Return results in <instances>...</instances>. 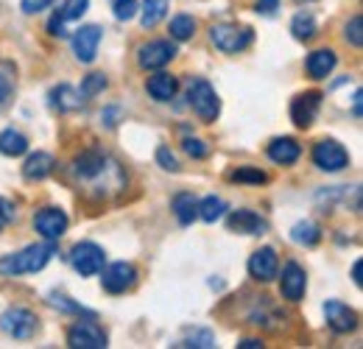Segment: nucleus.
I'll return each mask as SVG.
<instances>
[{"mask_svg":"<svg viewBox=\"0 0 363 349\" xmlns=\"http://www.w3.org/2000/svg\"><path fill=\"white\" fill-rule=\"evenodd\" d=\"M53 255H56L53 240H48V243H31V246H26V249L17 252V255H6V257L0 260V274H6V277L37 274V271L45 268L48 260H50Z\"/></svg>","mask_w":363,"mask_h":349,"instance_id":"1","label":"nucleus"},{"mask_svg":"<svg viewBox=\"0 0 363 349\" xmlns=\"http://www.w3.org/2000/svg\"><path fill=\"white\" fill-rule=\"evenodd\" d=\"M187 101H190V109L201 118V121H216L218 118V112H221V101H218V95H216V89L213 84L207 82V79H196L190 89H187Z\"/></svg>","mask_w":363,"mask_h":349,"instance_id":"2","label":"nucleus"},{"mask_svg":"<svg viewBox=\"0 0 363 349\" xmlns=\"http://www.w3.org/2000/svg\"><path fill=\"white\" fill-rule=\"evenodd\" d=\"M37 316L28 310V307H11V310H6L3 316H0V330L6 333V336H11V338H17V341H26V338H31L34 333H37Z\"/></svg>","mask_w":363,"mask_h":349,"instance_id":"3","label":"nucleus"},{"mask_svg":"<svg viewBox=\"0 0 363 349\" xmlns=\"http://www.w3.org/2000/svg\"><path fill=\"white\" fill-rule=\"evenodd\" d=\"M210 40L218 50L224 53H240L252 45V28L246 26H232V23H224V26H213L210 31Z\"/></svg>","mask_w":363,"mask_h":349,"instance_id":"4","label":"nucleus"},{"mask_svg":"<svg viewBox=\"0 0 363 349\" xmlns=\"http://www.w3.org/2000/svg\"><path fill=\"white\" fill-rule=\"evenodd\" d=\"M313 162L327 174H338V171H344L350 165V154L335 140H318L316 148H313Z\"/></svg>","mask_w":363,"mask_h":349,"instance_id":"5","label":"nucleus"},{"mask_svg":"<svg viewBox=\"0 0 363 349\" xmlns=\"http://www.w3.org/2000/svg\"><path fill=\"white\" fill-rule=\"evenodd\" d=\"M70 262H73V268L82 274V277H95V274H101V268H104V262H106V255H104V249L98 246V243H79V246H73V252H70Z\"/></svg>","mask_w":363,"mask_h":349,"instance_id":"6","label":"nucleus"},{"mask_svg":"<svg viewBox=\"0 0 363 349\" xmlns=\"http://www.w3.org/2000/svg\"><path fill=\"white\" fill-rule=\"evenodd\" d=\"M177 56V45L168 43V40H154V43L143 45L137 50V62L143 70H160L165 67L171 59Z\"/></svg>","mask_w":363,"mask_h":349,"instance_id":"7","label":"nucleus"},{"mask_svg":"<svg viewBox=\"0 0 363 349\" xmlns=\"http://www.w3.org/2000/svg\"><path fill=\"white\" fill-rule=\"evenodd\" d=\"M101 271H104V277H101L104 291H109V294H126L137 282V268L132 262H112L109 268H101Z\"/></svg>","mask_w":363,"mask_h":349,"instance_id":"8","label":"nucleus"},{"mask_svg":"<svg viewBox=\"0 0 363 349\" xmlns=\"http://www.w3.org/2000/svg\"><path fill=\"white\" fill-rule=\"evenodd\" d=\"M67 344L73 349H104L106 336L95 321H76L67 333Z\"/></svg>","mask_w":363,"mask_h":349,"instance_id":"9","label":"nucleus"},{"mask_svg":"<svg viewBox=\"0 0 363 349\" xmlns=\"http://www.w3.org/2000/svg\"><path fill=\"white\" fill-rule=\"evenodd\" d=\"M318 109H321V92H316V89L313 92H302L291 104V118H294V123L299 129H308V126H313Z\"/></svg>","mask_w":363,"mask_h":349,"instance_id":"10","label":"nucleus"},{"mask_svg":"<svg viewBox=\"0 0 363 349\" xmlns=\"http://www.w3.org/2000/svg\"><path fill=\"white\" fill-rule=\"evenodd\" d=\"M112 168V162L101 154V151H84L82 157H76L73 162V174L79 176V182H95Z\"/></svg>","mask_w":363,"mask_h":349,"instance_id":"11","label":"nucleus"},{"mask_svg":"<svg viewBox=\"0 0 363 349\" xmlns=\"http://www.w3.org/2000/svg\"><path fill=\"white\" fill-rule=\"evenodd\" d=\"M34 226L45 240H59L67 232V216L59 207H45L34 216Z\"/></svg>","mask_w":363,"mask_h":349,"instance_id":"12","label":"nucleus"},{"mask_svg":"<svg viewBox=\"0 0 363 349\" xmlns=\"http://www.w3.org/2000/svg\"><path fill=\"white\" fill-rule=\"evenodd\" d=\"M305 288H308V277H305V268L299 262H288L282 268V279H279V291L288 302H302L305 297Z\"/></svg>","mask_w":363,"mask_h":349,"instance_id":"13","label":"nucleus"},{"mask_svg":"<svg viewBox=\"0 0 363 349\" xmlns=\"http://www.w3.org/2000/svg\"><path fill=\"white\" fill-rule=\"evenodd\" d=\"M101 37H104V31H101L98 26H84V28H79L76 37H73V53H76V59L84 62V65H90L92 59H95V53H98Z\"/></svg>","mask_w":363,"mask_h":349,"instance_id":"14","label":"nucleus"},{"mask_svg":"<svg viewBox=\"0 0 363 349\" xmlns=\"http://www.w3.org/2000/svg\"><path fill=\"white\" fill-rule=\"evenodd\" d=\"M324 316H327V324L335 330V333H352L358 327V316L355 310L344 302H327L324 305Z\"/></svg>","mask_w":363,"mask_h":349,"instance_id":"15","label":"nucleus"},{"mask_svg":"<svg viewBox=\"0 0 363 349\" xmlns=\"http://www.w3.org/2000/svg\"><path fill=\"white\" fill-rule=\"evenodd\" d=\"M277 268H279V260H277V252L274 249H257L252 257H249V274L260 282H272L277 277Z\"/></svg>","mask_w":363,"mask_h":349,"instance_id":"16","label":"nucleus"},{"mask_svg":"<svg viewBox=\"0 0 363 349\" xmlns=\"http://www.w3.org/2000/svg\"><path fill=\"white\" fill-rule=\"evenodd\" d=\"M227 223L232 232H240V235H263L266 232V221L252 210H235L227 218Z\"/></svg>","mask_w":363,"mask_h":349,"instance_id":"17","label":"nucleus"},{"mask_svg":"<svg viewBox=\"0 0 363 349\" xmlns=\"http://www.w3.org/2000/svg\"><path fill=\"white\" fill-rule=\"evenodd\" d=\"M299 154H302V148H299V143L294 137H277L269 145V157L277 165H294L299 160Z\"/></svg>","mask_w":363,"mask_h":349,"instance_id":"18","label":"nucleus"},{"mask_svg":"<svg viewBox=\"0 0 363 349\" xmlns=\"http://www.w3.org/2000/svg\"><path fill=\"white\" fill-rule=\"evenodd\" d=\"M177 79L171 76V73H157V76H151L148 79V84H145V89H148V95L154 98V101H160V104H165V101H171L174 95H177Z\"/></svg>","mask_w":363,"mask_h":349,"instance_id":"19","label":"nucleus"},{"mask_svg":"<svg viewBox=\"0 0 363 349\" xmlns=\"http://www.w3.org/2000/svg\"><path fill=\"white\" fill-rule=\"evenodd\" d=\"M50 174H53V157L45 154V151L31 154V157L26 160V165H23V176L31 179V182H43V179Z\"/></svg>","mask_w":363,"mask_h":349,"instance_id":"20","label":"nucleus"},{"mask_svg":"<svg viewBox=\"0 0 363 349\" xmlns=\"http://www.w3.org/2000/svg\"><path fill=\"white\" fill-rule=\"evenodd\" d=\"M335 53L330 50V48H321V50H313L311 56H308V73L313 76V79H327L333 70H335Z\"/></svg>","mask_w":363,"mask_h":349,"instance_id":"21","label":"nucleus"},{"mask_svg":"<svg viewBox=\"0 0 363 349\" xmlns=\"http://www.w3.org/2000/svg\"><path fill=\"white\" fill-rule=\"evenodd\" d=\"M50 104L56 106V109H62V112H73V109H79L82 104H84V95L82 92H76L73 87H67V84H62V87H56L50 92Z\"/></svg>","mask_w":363,"mask_h":349,"instance_id":"22","label":"nucleus"},{"mask_svg":"<svg viewBox=\"0 0 363 349\" xmlns=\"http://www.w3.org/2000/svg\"><path fill=\"white\" fill-rule=\"evenodd\" d=\"M26 151H28L26 134H20V131L14 129L0 131V154H6V157H23Z\"/></svg>","mask_w":363,"mask_h":349,"instance_id":"23","label":"nucleus"},{"mask_svg":"<svg viewBox=\"0 0 363 349\" xmlns=\"http://www.w3.org/2000/svg\"><path fill=\"white\" fill-rule=\"evenodd\" d=\"M168 14V0H143V26L154 28Z\"/></svg>","mask_w":363,"mask_h":349,"instance_id":"24","label":"nucleus"},{"mask_svg":"<svg viewBox=\"0 0 363 349\" xmlns=\"http://www.w3.org/2000/svg\"><path fill=\"white\" fill-rule=\"evenodd\" d=\"M224 210H227L224 199L207 196L204 201H199V210H196V216H199L201 221H207V223H213V221H218L221 216H224Z\"/></svg>","mask_w":363,"mask_h":349,"instance_id":"25","label":"nucleus"},{"mask_svg":"<svg viewBox=\"0 0 363 349\" xmlns=\"http://www.w3.org/2000/svg\"><path fill=\"white\" fill-rule=\"evenodd\" d=\"M196 210H199V201H196L190 193H179V196L174 199V213H177L179 223H193Z\"/></svg>","mask_w":363,"mask_h":349,"instance_id":"26","label":"nucleus"},{"mask_svg":"<svg viewBox=\"0 0 363 349\" xmlns=\"http://www.w3.org/2000/svg\"><path fill=\"white\" fill-rule=\"evenodd\" d=\"M291 31H294L296 40H311L316 34V17L311 11H299L291 23Z\"/></svg>","mask_w":363,"mask_h":349,"instance_id":"27","label":"nucleus"},{"mask_svg":"<svg viewBox=\"0 0 363 349\" xmlns=\"http://www.w3.org/2000/svg\"><path fill=\"white\" fill-rule=\"evenodd\" d=\"M291 238H294L296 243H302V246H316L318 238H321V232H318L316 223H311V221H299V223L291 229Z\"/></svg>","mask_w":363,"mask_h":349,"instance_id":"28","label":"nucleus"},{"mask_svg":"<svg viewBox=\"0 0 363 349\" xmlns=\"http://www.w3.org/2000/svg\"><path fill=\"white\" fill-rule=\"evenodd\" d=\"M193 34H196V20H193L190 14H179V17L171 20V37H174L177 43L190 40Z\"/></svg>","mask_w":363,"mask_h":349,"instance_id":"29","label":"nucleus"},{"mask_svg":"<svg viewBox=\"0 0 363 349\" xmlns=\"http://www.w3.org/2000/svg\"><path fill=\"white\" fill-rule=\"evenodd\" d=\"M87 6H90V0H65L56 17H59L62 23H67V20H79V17L87 11Z\"/></svg>","mask_w":363,"mask_h":349,"instance_id":"30","label":"nucleus"},{"mask_svg":"<svg viewBox=\"0 0 363 349\" xmlns=\"http://www.w3.org/2000/svg\"><path fill=\"white\" fill-rule=\"evenodd\" d=\"M182 148L193 157V160H204L207 154H210V148H207V143L204 140H196V137H187L184 143H182Z\"/></svg>","mask_w":363,"mask_h":349,"instance_id":"31","label":"nucleus"},{"mask_svg":"<svg viewBox=\"0 0 363 349\" xmlns=\"http://www.w3.org/2000/svg\"><path fill=\"white\" fill-rule=\"evenodd\" d=\"M235 182H252V184H263L269 176L263 174V171H257V168H238L235 174H232Z\"/></svg>","mask_w":363,"mask_h":349,"instance_id":"32","label":"nucleus"},{"mask_svg":"<svg viewBox=\"0 0 363 349\" xmlns=\"http://www.w3.org/2000/svg\"><path fill=\"white\" fill-rule=\"evenodd\" d=\"M104 87H106V79H104L101 73H90V76L84 79L82 95H84V98H92V95H98V92H101Z\"/></svg>","mask_w":363,"mask_h":349,"instance_id":"33","label":"nucleus"},{"mask_svg":"<svg viewBox=\"0 0 363 349\" xmlns=\"http://www.w3.org/2000/svg\"><path fill=\"white\" fill-rule=\"evenodd\" d=\"M179 347H216V338H213V333H207V330H201V333H190V338L187 341H182Z\"/></svg>","mask_w":363,"mask_h":349,"instance_id":"34","label":"nucleus"},{"mask_svg":"<svg viewBox=\"0 0 363 349\" xmlns=\"http://www.w3.org/2000/svg\"><path fill=\"white\" fill-rule=\"evenodd\" d=\"M112 3H115V17L118 20H132L137 14V9H140L137 0H112Z\"/></svg>","mask_w":363,"mask_h":349,"instance_id":"35","label":"nucleus"},{"mask_svg":"<svg viewBox=\"0 0 363 349\" xmlns=\"http://www.w3.org/2000/svg\"><path fill=\"white\" fill-rule=\"evenodd\" d=\"M361 26H363V20H361V17H352V23L347 26V40H350V43L355 45V48H361V45H363Z\"/></svg>","mask_w":363,"mask_h":349,"instance_id":"36","label":"nucleus"},{"mask_svg":"<svg viewBox=\"0 0 363 349\" xmlns=\"http://www.w3.org/2000/svg\"><path fill=\"white\" fill-rule=\"evenodd\" d=\"M157 160H160V165H162L165 171H179V165H177V157L171 154V148H165V145H162V148L157 151Z\"/></svg>","mask_w":363,"mask_h":349,"instance_id":"37","label":"nucleus"},{"mask_svg":"<svg viewBox=\"0 0 363 349\" xmlns=\"http://www.w3.org/2000/svg\"><path fill=\"white\" fill-rule=\"evenodd\" d=\"M50 3H53V0H23L20 6H23V11H26V14H40V11L48 9Z\"/></svg>","mask_w":363,"mask_h":349,"instance_id":"38","label":"nucleus"},{"mask_svg":"<svg viewBox=\"0 0 363 349\" xmlns=\"http://www.w3.org/2000/svg\"><path fill=\"white\" fill-rule=\"evenodd\" d=\"M279 9V0H257V11L266 14V17H274Z\"/></svg>","mask_w":363,"mask_h":349,"instance_id":"39","label":"nucleus"},{"mask_svg":"<svg viewBox=\"0 0 363 349\" xmlns=\"http://www.w3.org/2000/svg\"><path fill=\"white\" fill-rule=\"evenodd\" d=\"M9 95H11V82H9V76L0 73V104H6Z\"/></svg>","mask_w":363,"mask_h":349,"instance_id":"40","label":"nucleus"},{"mask_svg":"<svg viewBox=\"0 0 363 349\" xmlns=\"http://www.w3.org/2000/svg\"><path fill=\"white\" fill-rule=\"evenodd\" d=\"M9 221H11V207H9L6 201H0V229H3Z\"/></svg>","mask_w":363,"mask_h":349,"instance_id":"41","label":"nucleus"},{"mask_svg":"<svg viewBox=\"0 0 363 349\" xmlns=\"http://www.w3.org/2000/svg\"><path fill=\"white\" fill-rule=\"evenodd\" d=\"M361 268H363V262H361V260H355V265H352V279H355V285H363Z\"/></svg>","mask_w":363,"mask_h":349,"instance_id":"42","label":"nucleus"},{"mask_svg":"<svg viewBox=\"0 0 363 349\" xmlns=\"http://www.w3.org/2000/svg\"><path fill=\"white\" fill-rule=\"evenodd\" d=\"M101 118L106 121V126H115V123H118V121H115V118H118V109H109V112H104Z\"/></svg>","mask_w":363,"mask_h":349,"instance_id":"43","label":"nucleus"},{"mask_svg":"<svg viewBox=\"0 0 363 349\" xmlns=\"http://www.w3.org/2000/svg\"><path fill=\"white\" fill-rule=\"evenodd\" d=\"M260 347H263V344H260V341H252V338L240 344V349H260Z\"/></svg>","mask_w":363,"mask_h":349,"instance_id":"44","label":"nucleus"},{"mask_svg":"<svg viewBox=\"0 0 363 349\" xmlns=\"http://www.w3.org/2000/svg\"><path fill=\"white\" fill-rule=\"evenodd\" d=\"M355 118H361V89L355 92Z\"/></svg>","mask_w":363,"mask_h":349,"instance_id":"45","label":"nucleus"}]
</instances>
